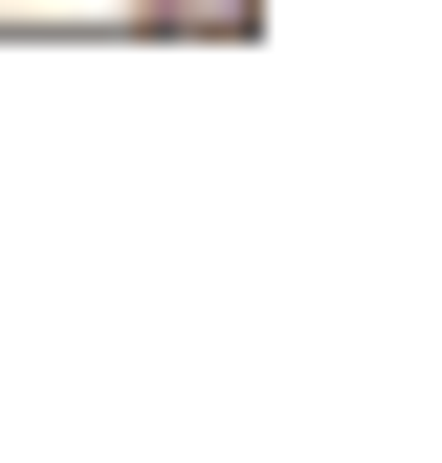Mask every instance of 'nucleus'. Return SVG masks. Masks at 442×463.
<instances>
[{
    "label": "nucleus",
    "mask_w": 442,
    "mask_h": 463,
    "mask_svg": "<svg viewBox=\"0 0 442 463\" xmlns=\"http://www.w3.org/2000/svg\"><path fill=\"white\" fill-rule=\"evenodd\" d=\"M133 23H244V0H133Z\"/></svg>",
    "instance_id": "nucleus-1"
}]
</instances>
